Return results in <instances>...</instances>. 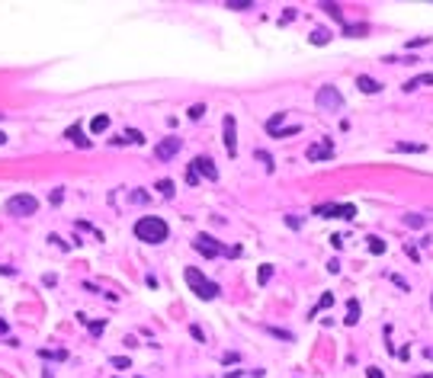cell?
I'll return each instance as SVG.
<instances>
[{
  "mask_svg": "<svg viewBox=\"0 0 433 378\" xmlns=\"http://www.w3.org/2000/svg\"><path fill=\"white\" fill-rule=\"evenodd\" d=\"M39 359H55V362H64V359H68V349H39Z\"/></svg>",
  "mask_w": 433,
  "mask_h": 378,
  "instance_id": "ac0fdd59",
  "label": "cell"
},
{
  "mask_svg": "<svg viewBox=\"0 0 433 378\" xmlns=\"http://www.w3.org/2000/svg\"><path fill=\"white\" fill-rule=\"evenodd\" d=\"M267 330H270V337H276V340H283V343H292V333H289V330H283V327H267Z\"/></svg>",
  "mask_w": 433,
  "mask_h": 378,
  "instance_id": "44dd1931",
  "label": "cell"
},
{
  "mask_svg": "<svg viewBox=\"0 0 433 378\" xmlns=\"http://www.w3.org/2000/svg\"><path fill=\"white\" fill-rule=\"evenodd\" d=\"M424 356H427V359H433V349H427V352H424Z\"/></svg>",
  "mask_w": 433,
  "mask_h": 378,
  "instance_id": "f6af8a7d",
  "label": "cell"
},
{
  "mask_svg": "<svg viewBox=\"0 0 433 378\" xmlns=\"http://www.w3.org/2000/svg\"><path fill=\"white\" fill-rule=\"evenodd\" d=\"M225 378H244V372H241V369H237V372H231V375H225Z\"/></svg>",
  "mask_w": 433,
  "mask_h": 378,
  "instance_id": "ee69618b",
  "label": "cell"
},
{
  "mask_svg": "<svg viewBox=\"0 0 433 378\" xmlns=\"http://www.w3.org/2000/svg\"><path fill=\"white\" fill-rule=\"evenodd\" d=\"M158 189H161V196H167V199L174 196V183L170 180H158Z\"/></svg>",
  "mask_w": 433,
  "mask_h": 378,
  "instance_id": "4316f807",
  "label": "cell"
},
{
  "mask_svg": "<svg viewBox=\"0 0 433 378\" xmlns=\"http://www.w3.org/2000/svg\"><path fill=\"white\" fill-rule=\"evenodd\" d=\"M186 282H189V288L196 292V298H202V301H212V298H219L222 295V288H219V282H212V279H206L196 266H186Z\"/></svg>",
  "mask_w": 433,
  "mask_h": 378,
  "instance_id": "7a4b0ae2",
  "label": "cell"
},
{
  "mask_svg": "<svg viewBox=\"0 0 433 378\" xmlns=\"http://www.w3.org/2000/svg\"><path fill=\"white\" fill-rule=\"evenodd\" d=\"M189 333H192V340H199V343H202V340H206V333H202V327H189Z\"/></svg>",
  "mask_w": 433,
  "mask_h": 378,
  "instance_id": "d590c367",
  "label": "cell"
},
{
  "mask_svg": "<svg viewBox=\"0 0 433 378\" xmlns=\"http://www.w3.org/2000/svg\"><path fill=\"white\" fill-rule=\"evenodd\" d=\"M106 128H110V116H96V119L90 122V131H93V135H103Z\"/></svg>",
  "mask_w": 433,
  "mask_h": 378,
  "instance_id": "d6986e66",
  "label": "cell"
},
{
  "mask_svg": "<svg viewBox=\"0 0 433 378\" xmlns=\"http://www.w3.org/2000/svg\"><path fill=\"white\" fill-rule=\"evenodd\" d=\"M257 161H263V164H267V167L273 170V157H270L267 151H257Z\"/></svg>",
  "mask_w": 433,
  "mask_h": 378,
  "instance_id": "d6a6232c",
  "label": "cell"
},
{
  "mask_svg": "<svg viewBox=\"0 0 433 378\" xmlns=\"http://www.w3.org/2000/svg\"><path fill=\"white\" fill-rule=\"evenodd\" d=\"M366 247H369V253H372V257H382V253H385V240H382V237H369V243H366Z\"/></svg>",
  "mask_w": 433,
  "mask_h": 378,
  "instance_id": "ffe728a7",
  "label": "cell"
},
{
  "mask_svg": "<svg viewBox=\"0 0 433 378\" xmlns=\"http://www.w3.org/2000/svg\"><path fill=\"white\" fill-rule=\"evenodd\" d=\"M311 42H315V45H328V42H331V32L321 26V29H315V32H311Z\"/></svg>",
  "mask_w": 433,
  "mask_h": 378,
  "instance_id": "7402d4cb",
  "label": "cell"
},
{
  "mask_svg": "<svg viewBox=\"0 0 433 378\" xmlns=\"http://www.w3.org/2000/svg\"><path fill=\"white\" fill-rule=\"evenodd\" d=\"M308 161H328V157H334V148H331V141H321V144H311V148L305 151Z\"/></svg>",
  "mask_w": 433,
  "mask_h": 378,
  "instance_id": "30bf717a",
  "label": "cell"
},
{
  "mask_svg": "<svg viewBox=\"0 0 433 378\" xmlns=\"http://www.w3.org/2000/svg\"><path fill=\"white\" fill-rule=\"evenodd\" d=\"M7 330H10V324H7V321H4V318H0V337H4V333H7Z\"/></svg>",
  "mask_w": 433,
  "mask_h": 378,
  "instance_id": "7bdbcfd3",
  "label": "cell"
},
{
  "mask_svg": "<svg viewBox=\"0 0 433 378\" xmlns=\"http://www.w3.org/2000/svg\"><path fill=\"white\" fill-rule=\"evenodd\" d=\"M110 365H113V369H128V356H113Z\"/></svg>",
  "mask_w": 433,
  "mask_h": 378,
  "instance_id": "83f0119b",
  "label": "cell"
},
{
  "mask_svg": "<svg viewBox=\"0 0 433 378\" xmlns=\"http://www.w3.org/2000/svg\"><path fill=\"white\" fill-rule=\"evenodd\" d=\"M343 321H347V327H353V324L359 321V301H356V298L347 301V318H343Z\"/></svg>",
  "mask_w": 433,
  "mask_h": 378,
  "instance_id": "5bb4252c",
  "label": "cell"
},
{
  "mask_svg": "<svg viewBox=\"0 0 433 378\" xmlns=\"http://www.w3.org/2000/svg\"><path fill=\"white\" fill-rule=\"evenodd\" d=\"M331 243H334V250H343V243H347V237H343V234H334V237H331Z\"/></svg>",
  "mask_w": 433,
  "mask_h": 378,
  "instance_id": "4dcf8cb0",
  "label": "cell"
},
{
  "mask_svg": "<svg viewBox=\"0 0 433 378\" xmlns=\"http://www.w3.org/2000/svg\"><path fill=\"white\" fill-rule=\"evenodd\" d=\"M0 276H16V270L13 266H0Z\"/></svg>",
  "mask_w": 433,
  "mask_h": 378,
  "instance_id": "b9f144b4",
  "label": "cell"
},
{
  "mask_svg": "<svg viewBox=\"0 0 433 378\" xmlns=\"http://www.w3.org/2000/svg\"><path fill=\"white\" fill-rule=\"evenodd\" d=\"M222 131H225V151L234 157L237 154V122H234V116L222 119Z\"/></svg>",
  "mask_w": 433,
  "mask_h": 378,
  "instance_id": "52a82bcc",
  "label": "cell"
},
{
  "mask_svg": "<svg viewBox=\"0 0 433 378\" xmlns=\"http://www.w3.org/2000/svg\"><path fill=\"white\" fill-rule=\"evenodd\" d=\"M302 131V125H276V128H270V138H292V135H298Z\"/></svg>",
  "mask_w": 433,
  "mask_h": 378,
  "instance_id": "7c38bea8",
  "label": "cell"
},
{
  "mask_svg": "<svg viewBox=\"0 0 433 378\" xmlns=\"http://www.w3.org/2000/svg\"><path fill=\"white\" fill-rule=\"evenodd\" d=\"M186 183H189V186H192V189H196V186H199V173H196V170H192V167L186 170Z\"/></svg>",
  "mask_w": 433,
  "mask_h": 378,
  "instance_id": "f1b7e54d",
  "label": "cell"
},
{
  "mask_svg": "<svg viewBox=\"0 0 433 378\" xmlns=\"http://www.w3.org/2000/svg\"><path fill=\"white\" fill-rule=\"evenodd\" d=\"M315 215L318 218H343V221H350V218H356V205H350V202H321V205H315Z\"/></svg>",
  "mask_w": 433,
  "mask_h": 378,
  "instance_id": "8992f818",
  "label": "cell"
},
{
  "mask_svg": "<svg viewBox=\"0 0 433 378\" xmlns=\"http://www.w3.org/2000/svg\"><path fill=\"white\" fill-rule=\"evenodd\" d=\"M202 116H206V106H202V103H196V106L186 109V119H189V122H196V119H202Z\"/></svg>",
  "mask_w": 433,
  "mask_h": 378,
  "instance_id": "cb8c5ba5",
  "label": "cell"
},
{
  "mask_svg": "<svg viewBox=\"0 0 433 378\" xmlns=\"http://www.w3.org/2000/svg\"><path fill=\"white\" fill-rule=\"evenodd\" d=\"M356 87L363 90V93H379L382 83H379L376 77H369V74H359V77H356Z\"/></svg>",
  "mask_w": 433,
  "mask_h": 378,
  "instance_id": "8fae6325",
  "label": "cell"
},
{
  "mask_svg": "<svg viewBox=\"0 0 433 378\" xmlns=\"http://www.w3.org/2000/svg\"><path fill=\"white\" fill-rule=\"evenodd\" d=\"M237 362V352H225L222 356V365H234Z\"/></svg>",
  "mask_w": 433,
  "mask_h": 378,
  "instance_id": "e575fe53",
  "label": "cell"
},
{
  "mask_svg": "<svg viewBox=\"0 0 433 378\" xmlns=\"http://www.w3.org/2000/svg\"><path fill=\"white\" fill-rule=\"evenodd\" d=\"M231 10H250V0H244V4H237V0H231V4H228Z\"/></svg>",
  "mask_w": 433,
  "mask_h": 378,
  "instance_id": "74e56055",
  "label": "cell"
},
{
  "mask_svg": "<svg viewBox=\"0 0 433 378\" xmlns=\"http://www.w3.org/2000/svg\"><path fill=\"white\" fill-rule=\"evenodd\" d=\"M430 42V35H420V39H414V42H407V48H420V45H427Z\"/></svg>",
  "mask_w": 433,
  "mask_h": 378,
  "instance_id": "836d02e7",
  "label": "cell"
},
{
  "mask_svg": "<svg viewBox=\"0 0 433 378\" xmlns=\"http://www.w3.org/2000/svg\"><path fill=\"white\" fill-rule=\"evenodd\" d=\"M125 141H132V144H144V135H141L138 128H128V131H125Z\"/></svg>",
  "mask_w": 433,
  "mask_h": 378,
  "instance_id": "484cf974",
  "label": "cell"
},
{
  "mask_svg": "<svg viewBox=\"0 0 433 378\" xmlns=\"http://www.w3.org/2000/svg\"><path fill=\"white\" fill-rule=\"evenodd\" d=\"M392 282H395V285H398L401 292H407V282H404V279H401V276H392Z\"/></svg>",
  "mask_w": 433,
  "mask_h": 378,
  "instance_id": "60d3db41",
  "label": "cell"
},
{
  "mask_svg": "<svg viewBox=\"0 0 433 378\" xmlns=\"http://www.w3.org/2000/svg\"><path fill=\"white\" fill-rule=\"evenodd\" d=\"M192 170H196L199 176H206V180H219V167H215V161L212 157H196V161H192Z\"/></svg>",
  "mask_w": 433,
  "mask_h": 378,
  "instance_id": "ba28073f",
  "label": "cell"
},
{
  "mask_svg": "<svg viewBox=\"0 0 433 378\" xmlns=\"http://www.w3.org/2000/svg\"><path fill=\"white\" fill-rule=\"evenodd\" d=\"M68 138H71V141H74V144H77V148H90V141H87V138H83V135H80V125H71V128H68Z\"/></svg>",
  "mask_w": 433,
  "mask_h": 378,
  "instance_id": "e0dca14e",
  "label": "cell"
},
{
  "mask_svg": "<svg viewBox=\"0 0 433 378\" xmlns=\"http://www.w3.org/2000/svg\"><path fill=\"white\" fill-rule=\"evenodd\" d=\"M192 247H196L202 257H237V253H241V247H225V243L215 240L212 234H196Z\"/></svg>",
  "mask_w": 433,
  "mask_h": 378,
  "instance_id": "3957f363",
  "label": "cell"
},
{
  "mask_svg": "<svg viewBox=\"0 0 433 378\" xmlns=\"http://www.w3.org/2000/svg\"><path fill=\"white\" fill-rule=\"evenodd\" d=\"M404 225L407 228H424L427 225V215H404Z\"/></svg>",
  "mask_w": 433,
  "mask_h": 378,
  "instance_id": "603a6c76",
  "label": "cell"
},
{
  "mask_svg": "<svg viewBox=\"0 0 433 378\" xmlns=\"http://www.w3.org/2000/svg\"><path fill=\"white\" fill-rule=\"evenodd\" d=\"M321 10H328V13H331V16H340V7H337V4H324Z\"/></svg>",
  "mask_w": 433,
  "mask_h": 378,
  "instance_id": "8d00e7d4",
  "label": "cell"
},
{
  "mask_svg": "<svg viewBox=\"0 0 433 378\" xmlns=\"http://www.w3.org/2000/svg\"><path fill=\"white\" fill-rule=\"evenodd\" d=\"M286 225L289 228H302V218H298V215H286Z\"/></svg>",
  "mask_w": 433,
  "mask_h": 378,
  "instance_id": "1f68e13d",
  "label": "cell"
},
{
  "mask_svg": "<svg viewBox=\"0 0 433 378\" xmlns=\"http://www.w3.org/2000/svg\"><path fill=\"white\" fill-rule=\"evenodd\" d=\"M414 378H433V375H414Z\"/></svg>",
  "mask_w": 433,
  "mask_h": 378,
  "instance_id": "7dc6e473",
  "label": "cell"
},
{
  "mask_svg": "<svg viewBox=\"0 0 433 378\" xmlns=\"http://www.w3.org/2000/svg\"><path fill=\"white\" fill-rule=\"evenodd\" d=\"M427 83H433V71H430V74H420V77H414V80H407V83H404V90L411 93V90H417V87H427Z\"/></svg>",
  "mask_w": 433,
  "mask_h": 378,
  "instance_id": "2e32d148",
  "label": "cell"
},
{
  "mask_svg": "<svg viewBox=\"0 0 433 378\" xmlns=\"http://www.w3.org/2000/svg\"><path fill=\"white\" fill-rule=\"evenodd\" d=\"M366 32H369L366 23H353V26H347V23H343V35H350V39H363Z\"/></svg>",
  "mask_w": 433,
  "mask_h": 378,
  "instance_id": "4fadbf2b",
  "label": "cell"
},
{
  "mask_svg": "<svg viewBox=\"0 0 433 378\" xmlns=\"http://www.w3.org/2000/svg\"><path fill=\"white\" fill-rule=\"evenodd\" d=\"M135 237L144 240V243H164L170 237V228H167V221L158 218V215H144V218L135 221Z\"/></svg>",
  "mask_w": 433,
  "mask_h": 378,
  "instance_id": "6da1fadb",
  "label": "cell"
},
{
  "mask_svg": "<svg viewBox=\"0 0 433 378\" xmlns=\"http://www.w3.org/2000/svg\"><path fill=\"white\" fill-rule=\"evenodd\" d=\"M4 141H7V135H4V131H0V144H4Z\"/></svg>",
  "mask_w": 433,
  "mask_h": 378,
  "instance_id": "bcb514c9",
  "label": "cell"
},
{
  "mask_svg": "<svg viewBox=\"0 0 433 378\" xmlns=\"http://www.w3.org/2000/svg\"><path fill=\"white\" fill-rule=\"evenodd\" d=\"M315 103H318V109H321V113H340V109H343V93L328 83V87H318V93H315Z\"/></svg>",
  "mask_w": 433,
  "mask_h": 378,
  "instance_id": "5b68a950",
  "label": "cell"
},
{
  "mask_svg": "<svg viewBox=\"0 0 433 378\" xmlns=\"http://www.w3.org/2000/svg\"><path fill=\"white\" fill-rule=\"evenodd\" d=\"M138 378H141V375H138Z\"/></svg>",
  "mask_w": 433,
  "mask_h": 378,
  "instance_id": "c3c4849f",
  "label": "cell"
},
{
  "mask_svg": "<svg viewBox=\"0 0 433 378\" xmlns=\"http://www.w3.org/2000/svg\"><path fill=\"white\" fill-rule=\"evenodd\" d=\"M395 151H401V154H424V151H427V144H411V141H398V144H395Z\"/></svg>",
  "mask_w": 433,
  "mask_h": 378,
  "instance_id": "9a60e30c",
  "label": "cell"
},
{
  "mask_svg": "<svg viewBox=\"0 0 433 378\" xmlns=\"http://www.w3.org/2000/svg\"><path fill=\"white\" fill-rule=\"evenodd\" d=\"M39 212V199L29 196V192H16L13 199H7V215H13V218H29Z\"/></svg>",
  "mask_w": 433,
  "mask_h": 378,
  "instance_id": "277c9868",
  "label": "cell"
},
{
  "mask_svg": "<svg viewBox=\"0 0 433 378\" xmlns=\"http://www.w3.org/2000/svg\"><path fill=\"white\" fill-rule=\"evenodd\" d=\"M177 151H180V138H164L158 148H154V157H158V161H170Z\"/></svg>",
  "mask_w": 433,
  "mask_h": 378,
  "instance_id": "9c48e42d",
  "label": "cell"
},
{
  "mask_svg": "<svg viewBox=\"0 0 433 378\" xmlns=\"http://www.w3.org/2000/svg\"><path fill=\"white\" fill-rule=\"evenodd\" d=\"M48 199H52V205H61V199H64V189H61V186H58V189H52V196H48Z\"/></svg>",
  "mask_w": 433,
  "mask_h": 378,
  "instance_id": "f546056e",
  "label": "cell"
},
{
  "mask_svg": "<svg viewBox=\"0 0 433 378\" xmlns=\"http://www.w3.org/2000/svg\"><path fill=\"white\" fill-rule=\"evenodd\" d=\"M331 304H334V295H321V304H318V308H331Z\"/></svg>",
  "mask_w": 433,
  "mask_h": 378,
  "instance_id": "ab89813d",
  "label": "cell"
},
{
  "mask_svg": "<svg viewBox=\"0 0 433 378\" xmlns=\"http://www.w3.org/2000/svg\"><path fill=\"white\" fill-rule=\"evenodd\" d=\"M270 276H273V266H270V263H263V266H260V273H257V282H260V285H267V282H270Z\"/></svg>",
  "mask_w": 433,
  "mask_h": 378,
  "instance_id": "d4e9b609",
  "label": "cell"
},
{
  "mask_svg": "<svg viewBox=\"0 0 433 378\" xmlns=\"http://www.w3.org/2000/svg\"><path fill=\"white\" fill-rule=\"evenodd\" d=\"M366 378H385V375H382V369H376V365H372V369H366Z\"/></svg>",
  "mask_w": 433,
  "mask_h": 378,
  "instance_id": "f35d334b",
  "label": "cell"
}]
</instances>
